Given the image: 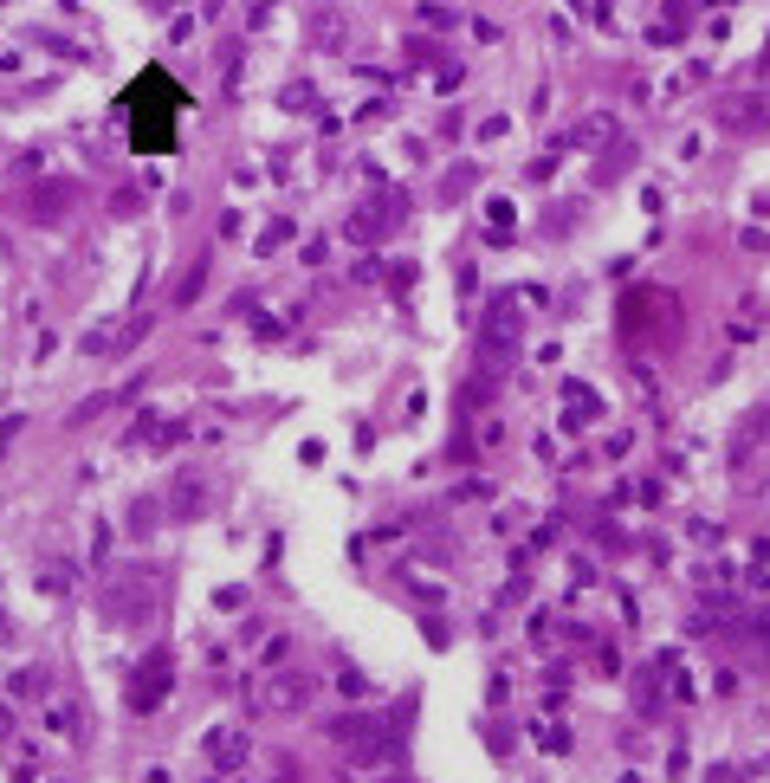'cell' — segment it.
<instances>
[{"label":"cell","instance_id":"cell-1","mask_svg":"<svg viewBox=\"0 0 770 783\" xmlns=\"http://www.w3.org/2000/svg\"><path fill=\"white\" fill-rule=\"evenodd\" d=\"M175 111H182V91L169 85V72H143L123 91V123H130V143H143V149H169Z\"/></svg>","mask_w":770,"mask_h":783},{"label":"cell","instance_id":"cell-2","mask_svg":"<svg viewBox=\"0 0 770 783\" xmlns=\"http://www.w3.org/2000/svg\"><path fill=\"white\" fill-rule=\"evenodd\" d=\"M518 343H525V318H518V298H492L486 331H479V369L486 376H505L518 363Z\"/></svg>","mask_w":770,"mask_h":783},{"label":"cell","instance_id":"cell-3","mask_svg":"<svg viewBox=\"0 0 770 783\" xmlns=\"http://www.w3.org/2000/svg\"><path fill=\"white\" fill-rule=\"evenodd\" d=\"M330 745H337L356 771H376V764H389L395 732H389V719H363V712H350V719L330 725Z\"/></svg>","mask_w":770,"mask_h":783},{"label":"cell","instance_id":"cell-4","mask_svg":"<svg viewBox=\"0 0 770 783\" xmlns=\"http://www.w3.org/2000/svg\"><path fill=\"white\" fill-rule=\"evenodd\" d=\"M104 615H110L117 628L149 622V615H156V583H149V570H123V576H110V583H104Z\"/></svg>","mask_w":770,"mask_h":783},{"label":"cell","instance_id":"cell-5","mask_svg":"<svg viewBox=\"0 0 770 783\" xmlns=\"http://www.w3.org/2000/svg\"><path fill=\"white\" fill-rule=\"evenodd\" d=\"M408 221V195L402 188H389V195H376L369 208H356L350 221H343V240H356V246H376L382 233H395Z\"/></svg>","mask_w":770,"mask_h":783},{"label":"cell","instance_id":"cell-6","mask_svg":"<svg viewBox=\"0 0 770 783\" xmlns=\"http://www.w3.org/2000/svg\"><path fill=\"white\" fill-rule=\"evenodd\" d=\"M169 680H175V661H169V648H156L130 680V712H156L169 699Z\"/></svg>","mask_w":770,"mask_h":783},{"label":"cell","instance_id":"cell-7","mask_svg":"<svg viewBox=\"0 0 770 783\" xmlns=\"http://www.w3.org/2000/svg\"><path fill=\"white\" fill-rule=\"evenodd\" d=\"M311 693H318L311 673H272V680H259V706L266 712H305Z\"/></svg>","mask_w":770,"mask_h":783},{"label":"cell","instance_id":"cell-8","mask_svg":"<svg viewBox=\"0 0 770 783\" xmlns=\"http://www.w3.org/2000/svg\"><path fill=\"white\" fill-rule=\"evenodd\" d=\"M78 201V182H39L33 195H26V221H39V227H52L65 208Z\"/></svg>","mask_w":770,"mask_h":783},{"label":"cell","instance_id":"cell-9","mask_svg":"<svg viewBox=\"0 0 770 783\" xmlns=\"http://www.w3.org/2000/svg\"><path fill=\"white\" fill-rule=\"evenodd\" d=\"M725 123H732V130H770V98H732Z\"/></svg>","mask_w":770,"mask_h":783},{"label":"cell","instance_id":"cell-10","mask_svg":"<svg viewBox=\"0 0 770 783\" xmlns=\"http://www.w3.org/2000/svg\"><path fill=\"white\" fill-rule=\"evenodd\" d=\"M208 758L220 764V771H240V764H246V738L240 732H214L208 738Z\"/></svg>","mask_w":770,"mask_h":783},{"label":"cell","instance_id":"cell-11","mask_svg":"<svg viewBox=\"0 0 770 783\" xmlns=\"http://www.w3.org/2000/svg\"><path fill=\"white\" fill-rule=\"evenodd\" d=\"M473 188H479V162H460V169H453L447 182H440V201H447V208H453V201H466V195H473Z\"/></svg>","mask_w":770,"mask_h":783},{"label":"cell","instance_id":"cell-12","mask_svg":"<svg viewBox=\"0 0 770 783\" xmlns=\"http://www.w3.org/2000/svg\"><path fill=\"white\" fill-rule=\"evenodd\" d=\"M7 693H13V699H46V667H20V673L7 680Z\"/></svg>","mask_w":770,"mask_h":783},{"label":"cell","instance_id":"cell-13","mask_svg":"<svg viewBox=\"0 0 770 783\" xmlns=\"http://www.w3.org/2000/svg\"><path fill=\"white\" fill-rule=\"evenodd\" d=\"M201 505H208V492H201V479H175V518H195Z\"/></svg>","mask_w":770,"mask_h":783},{"label":"cell","instance_id":"cell-14","mask_svg":"<svg viewBox=\"0 0 770 783\" xmlns=\"http://www.w3.org/2000/svg\"><path fill=\"white\" fill-rule=\"evenodd\" d=\"M279 104L305 117V111H318V91H311V85H285V91H279Z\"/></svg>","mask_w":770,"mask_h":783},{"label":"cell","instance_id":"cell-15","mask_svg":"<svg viewBox=\"0 0 770 783\" xmlns=\"http://www.w3.org/2000/svg\"><path fill=\"white\" fill-rule=\"evenodd\" d=\"M130 531H136V538H149V531H156V499H136V505H130Z\"/></svg>","mask_w":770,"mask_h":783},{"label":"cell","instance_id":"cell-16","mask_svg":"<svg viewBox=\"0 0 770 783\" xmlns=\"http://www.w3.org/2000/svg\"><path fill=\"white\" fill-rule=\"evenodd\" d=\"M311 39H318V46H343V20H330V13H318V26H311Z\"/></svg>","mask_w":770,"mask_h":783},{"label":"cell","instance_id":"cell-17","mask_svg":"<svg viewBox=\"0 0 770 783\" xmlns=\"http://www.w3.org/2000/svg\"><path fill=\"white\" fill-rule=\"evenodd\" d=\"M201 285H208V266H195L182 285H175V305H195V298H201Z\"/></svg>","mask_w":770,"mask_h":783},{"label":"cell","instance_id":"cell-18","mask_svg":"<svg viewBox=\"0 0 770 783\" xmlns=\"http://www.w3.org/2000/svg\"><path fill=\"white\" fill-rule=\"evenodd\" d=\"M576 143H609V117H589V123H576Z\"/></svg>","mask_w":770,"mask_h":783},{"label":"cell","instance_id":"cell-19","mask_svg":"<svg viewBox=\"0 0 770 783\" xmlns=\"http://www.w3.org/2000/svg\"><path fill=\"white\" fill-rule=\"evenodd\" d=\"M110 402H117V395H91V402H78V408H72V421H91V415H104Z\"/></svg>","mask_w":770,"mask_h":783},{"label":"cell","instance_id":"cell-20","mask_svg":"<svg viewBox=\"0 0 770 783\" xmlns=\"http://www.w3.org/2000/svg\"><path fill=\"white\" fill-rule=\"evenodd\" d=\"M285 240H292V227H285V221H279V227H266V240H259V253H272V246H285Z\"/></svg>","mask_w":770,"mask_h":783},{"label":"cell","instance_id":"cell-21","mask_svg":"<svg viewBox=\"0 0 770 783\" xmlns=\"http://www.w3.org/2000/svg\"><path fill=\"white\" fill-rule=\"evenodd\" d=\"M0 72H13V52H0Z\"/></svg>","mask_w":770,"mask_h":783}]
</instances>
